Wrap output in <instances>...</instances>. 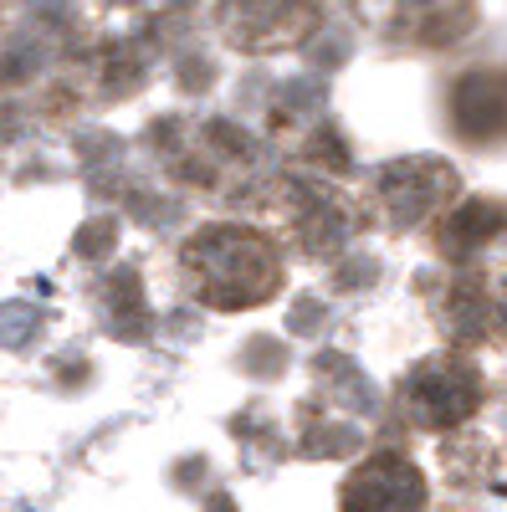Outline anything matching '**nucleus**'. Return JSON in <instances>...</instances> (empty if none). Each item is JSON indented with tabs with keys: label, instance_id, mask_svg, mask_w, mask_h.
I'll return each mask as SVG.
<instances>
[{
	"label": "nucleus",
	"instance_id": "1a4fd4ad",
	"mask_svg": "<svg viewBox=\"0 0 507 512\" xmlns=\"http://www.w3.org/2000/svg\"><path fill=\"white\" fill-rule=\"evenodd\" d=\"M431 318H436V328L451 338L456 349H472V344H487V338L497 333V297H492V287L482 277L456 272L451 282L436 287Z\"/></svg>",
	"mask_w": 507,
	"mask_h": 512
},
{
	"label": "nucleus",
	"instance_id": "423d86ee",
	"mask_svg": "<svg viewBox=\"0 0 507 512\" xmlns=\"http://www.w3.org/2000/svg\"><path fill=\"white\" fill-rule=\"evenodd\" d=\"M318 31V0H221V36L246 57L287 52Z\"/></svg>",
	"mask_w": 507,
	"mask_h": 512
},
{
	"label": "nucleus",
	"instance_id": "9b49d317",
	"mask_svg": "<svg viewBox=\"0 0 507 512\" xmlns=\"http://www.w3.org/2000/svg\"><path fill=\"white\" fill-rule=\"evenodd\" d=\"M456 128L467 139H492L507 128V93L497 77H467L456 88Z\"/></svg>",
	"mask_w": 507,
	"mask_h": 512
},
{
	"label": "nucleus",
	"instance_id": "f8f14e48",
	"mask_svg": "<svg viewBox=\"0 0 507 512\" xmlns=\"http://www.w3.org/2000/svg\"><path fill=\"white\" fill-rule=\"evenodd\" d=\"M492 297H497V328H507V272L497 277V287H492Z\"/></svg>",
	"mask_w": 507,
	"mask_h": 512
},
{
	"label": "nucleus",
	"instance_id": "7ed1b4c3",
	"mask_svg": "<svg viewBox=\"0 0 507 512\" xmlns=\"http://www.w3.org/2000/svg\"><path fill=\"white\" fill-rule=\"evenodd\" d=\"M395 405H400L405 425H415V431H431V436L461 431L482 410V369L461 349L426 354L400 374Z\"/></svg>",
	"mask_w": 507,
	"mask_h": 512
},
{
	"label": "nucleus",
	"instance_id": "20e7f679",
	"mask_svg": "<svg viewBox=\"0 0 507 512\" xmlns=\"http://www.w3.org/2000/svg\"><path fill=\"white\" fill-rule=\"evenodd\" d=\"M461 200V175L451 159L436 154H405L374 169L369 180V205L390 231H420L436 226L446 210Z\"/></svg>",
	"mask_w": 507,
	"mask_h": 512
},
{
	"label": "nucleus",
	"instance_id": "6e6552de",
	"mask_svg": "<svg viewBox=\"0 0 507 512\" xmlns=\"http://www.w3.org/2000/svg\"><path fill=\"white\" fill-rule=\"evenodd\" d=\"M477 21H482L477 0H390L385 6V31L420 52L456 47L477 31Z\"/></svg>",
	"mask_w": 507,
	"mask_h": 512
},
{
	"label": "nucleus",
	"instance_id": "9d476101",
	"mask_svg": "<svg viewBox=\"0 0 507 512\" xmlns=\"http://www.w3.org/2000/svg\"><path fill=\"white\" fill-rule=\"evenodd\" d=\"M502 236H507V205H497V200H456L436 221V251L446 256L451 267L482 256Z\"/></svg>",
	"mask_w": 507,
	"mask_h": 512
},
{
	"label": "nucleus",
	"instance_id": "f03ea898",
	"mask_svg": "<svg viewBox=\"0 0 507 512\" xmlns=\"http://www.w3.org/2000/svg\"><path fill=\"white\" fill-rule=\"evenodd\" d=\"M185 180L216 200L257 205L277 195V164L262 139H251L241 123H205L185 139Z\"/></svg>",
	"mask_w": 507,
	"mask_h": 512
},
{
	"label": "nucleus",
	"instance_id": "f257e3e1",
	"mask_svg": "<svg viewBox=\"0 0 507 512\" xmlns=\"http://www.w3.org/2000/svg\"><path fill=\"white\" fill-rule=\"evenodd\" d=\"M180 277L200 308L246 313L282 292L287 262L267 231L241 226V221H210L180 246Z\"/></svg>",
	"mask_w": 507,
	"mask_h": 512
},
{
	"label": "nucleus",
	"instance_id": "0eeeda50",
	"mask_svg": "<svg viewBox=\"0 0 507 512\" xmlns=\"http://www.w3.org/2000/svg\"><path fill=\"white\" fill-rule=\"evenodd\" d=\"M426 507H431V482L400 451L364 456L338 487V512H426Z\"/></svg>",
	"mask_w": 507,
	"mask_h": 512
},
{
	"label": "nucleus",
	"instance_id": "39448f33",
	"mask_svg": "<svg viewBox=\"0 0 507 512\" xmlns=\"http://www.w3.org/2000/svg\"><path fill=\"white\" fill-rule=\"evenodd\" d=\"M277 210H282V226H287L292 246L303 256H318V262H333L359 226L344 190L328 185L318 169L313 175H282L277 180Z\"/></svg>",
	"mask_w": 507,
	"mask_h": 512
}]
</instances>
